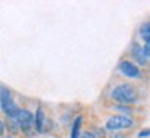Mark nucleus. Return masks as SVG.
Wrapping results in <instances>:
<instances>
[{
    "label": "nucleus",
    "instance_id": "f257e3e1",
    "mask_svg": "<svg viewBox=\"0 0 150 138\" xmlns=\"http://www.w3.org/2000/svg\"><path fill=\"white\" fill-rule=\"evenodd\" d=\"M111 97L119 106H131L139 101V93L135 90V86H132L131 83H119L111 91Z\"/></svg>",
    "mask_w": 150,
    "mask_h": 138
},
{
    "label": "nucleus",
    "instance_id": "f03ea898",
    "mask_svg": "<svg viewBox=\"0 0 150 138\" xmlns=\"http://www.w3.org/2000/svg\"><path fill=\"white\" fill-rule=\"evenodd\" d=\"M0 107L7 114L8 119H16V116H18V112H20V107L13 101L10 91L5 90V88H0Z\"/></svg>",
    "mask_w": 150,
    "mask_h": 138
},
{
    "label": "nucleus",
    "instance_id": "7ed1b4c3",
    "mask_svg": "<svg viewBox=\"0 0 150 138\" xmlns=\"http://www.w3.org/2000/svg\"><path fill=\"white\" fill-rule=\"evenodd\" d=\"M134 119L129 116H112L106 120L105 128L109 132H119V130H127V128L134 127Z\"/></svg>",
    "mask_w": 150,
    "mask_h": 138
},
{
    "label": "nucleus",
    "instance_id": "20e7f679",
    "mask_svg": "<svg viewBox=\"0 0 150 138\" xmlns=\"http://www.w3.org/2000/svg\"><path fill=\"white\" fill-rule=\"evenodd\" d=\"M16 120H18V125H20V132H25L26 135H30L33 132L34 114H31L28 109H20L18 116H16Z\"/></svg>",
    "mask_w": 150,
    "mask_h": 138
},
{
    "label": "nucleus",
    "instance_id": "39448f33",
    "mask_svg": "<svg viewBox=\"0 0 150 138\" xmlns=\"http://www.w3.org/2000/svg\"><path fill=\"white\" fill-rule=\"evenodd\" d=\"M119 71L127 76V78H140V68L137 67L135 64H132L131 60H121L119 64Z\"/></svg>",
    "mask_w": 150,
    "mask_h": 138
},
{
    "label": "nucleus",
    "instance_id": "423d86ee",
    "mask_svg": "<svg viewBox=\"0 0 150 138\" xmlns=\"http://www.w3.org/2000/svg\"><path fill=\"white\" fill-rule=\"evenodd\" d=\"M132 57H134V60L137 62L139 65H142V67H145L147 64H149V59H147L145 52H144V47H140L139 44H134L132 46V50H131Z\"/></svg>",
    "mask_w": 150,
    "mask_h": 138
},
{
    "label": "nucleus",
    "instance_id": "0eeeda50",
    "mask_svg": "<svg viewBox=\"0 0 150 138\" xmlns=\"http://www.w3.org/2000/svg\"><path fill=\"white\" fill-rule=\"evenodd\" d=\"M44 111H42L41 107H38L36 114H34V127H36L38 132H44Z\"/></svg>",
    "mask_w": 150,
    "mask_h": 138
},
{
    "label": "nucleus",
    "instance_id": "6e6552de",
    "mask_svg": "<svg viewBox=\"0 0 150 138\" xmlns=\"http://www.w3.org/2000/svg\"><path fill=\"white\" fill-rule=\"evenodd\" d=\"M139 36L142 37L145 42H150V21L149 23H144L139 29Z\"/></svg>",
    "mask_w": 150,
    "mask_h": 138
},
{
    "label": "nucleus",
    "instance_id": "1a4fd4ad",
    "mask_svg": "<svg viewBox=\"0 0 150 138\" xmlns=\"http://www.w3.org/2000/svg\"><path fill=\"white\" fill-rule=\"evenodd\" d=\"M83 119L82 117H77L74 120V125H72V137L70 138H80V127H82Z\"/></svg>",
    "mask_w": 150,
    "mask_h": 138
},
{
    "label": "nucleus",
    "instance_id": "9d476101",
    "mask_svg": "<svg viewBox=\"0 0 150 138\" xmlns=\"http://www.w3.org/2000/svg\"><path fill=\"white\" fill-rule=\"evenodd\" d=\"M5 127H7L11 133H18L20 132V125H18V120L16 119H8L7 122H5Z\"/></svg>",
    "mask_w": 150,
    "mask_h": 138
},
{
    "label": "nucleus",
    "instance_id": "9b49d317",
    "mask_svg": "<svg viewBox=\"0 0 150 138\" xmlns=\"http://www.w3.org/2000/svg\"><path fill=\"white\" fill-rule=\"evenodd\" d=\"M5 130H7V127H5V122H4V120H2V119H0V138L4 137Z\"/></svg>",
    "mask_w": 150,
    "mask_h": 138
},
{
    "label": "nucleus",
    "instance_id": "f8f14e48",
    "mask_svg": "<svg viewBox=\"0 0 150 138\" xmlns=\"http://www.w3.org/2000/svg\"><path fill=\"white\" fill-rule=\"evenodd\" d=\"M144 52H145L147 59H150V42H145V46H144Z\"/></svg>",
    "mask_w": 150,
    "mask_h": 138
},
{
    "label": "nucleus",
    "instance_id": "ddd939ff",
    "mask_svg": "<svg viewBox=\"0 0 150 138\" xmlns=\"http://www.w3.org/2000/svg\"><path fill=\"white\" fill-rule=\"evenodd\" d=\"M80 138H95V135H93V132H85V133L80 135Z\"/></svg>",
    "mask_w": 150,
    "mask_h": 138
},
{
    "label": "nucleus",
    "instance_id": "4468645a",
    "mask_svg": "<svg viewBox=\"0 0 150 138\" xmlns=\"http://www.w3.org/2000/svg\"><path fill=\"white\" fill-rule=\"evenodd\" d=\"M145 137H150V130H142L139 133V138H145Z\"/></svg>",
    "mask_w": 150,
    "mask_h": 138
},
{
    "label": "nucleus",
    "instance_id": "2eb2a0df",
    "mask_svg": "<svg viewBox=\"0 0 150 138\" xmlns=\"http://www.w3.org/2000/svg\"><path fill=\"white\" fill-rule=\"evenodd\" d=\"M7 138H16V137H15V135H10V137H7Z\"/></svg>",
    "mask_w": 150,
    "mask_h": 138
}]
</instances>
